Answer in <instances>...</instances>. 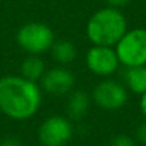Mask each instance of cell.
<instances>
[{
    "mask_svg": "<svg viewBox=\"0 0 146 146\" xmlns=\"http://www.w3.org/2000/svg\"><path fill=\"white\" fill-rule=\"evenodd\" d=\"M52 58L60 64H70L77 57V47L70 40H60L54 41L51 47Z\"/></svg>",
    "mask_w": 146,
    "mask_h": 146,
    "instance_id": "7c38bea8",
    "label": "cell"
},
{
    "mask_svg": "<svg viewBox=\"0 0 146 146\" xmlns=\"http://www.w3.org/2000/svg\"><path fill=\"white\" fill-rule=\"evenodd\" d=\"M74 135V126L68 118L61 115L48 116L37 131L41 146H65Z\"/></svg>",
    "mask_w": 146,
    "mask_h": 146,
    "instance_id": "5b68a950",
    "label": "cell"
},
{
    "mask_svg": "<svg viewBox=\"0 0 146 146\" xmlns=\"http://www.w3.org/2000/svg\"><path fill=\"white\" fill-rule=\"evenodd\" d=\"M139 108H141V111H142L143 116L146 118V92H143V94L141 95V101H139Z\"/></svg>",
    "mask_w": 146,
    "mask_h": 146,
    "instance_id": "e0dca14e",
    "label": "cell"
},
{
    "mask_svg": "<svg viewBox=\"0 0 146 146\" xmlns=\"http://www.w3.org/2000/svg\"><path fill=\"white\" fill-rule=\"evenodd\" d=\"M43 102L41 88L20 75L0 78V112L10 119L26 121L34 116Z\"/></svg>",
    "mask_w": 146,
    "mask_h": 146,
    "instance_id": "6da1fadb",
    "label": "cell"
},
{
    "mask_svg": "<svg viewBox=\"0 0 146 146\" xmlns=\"http://www.w3.org/2000/svg\"><path fill=\"white\" fill-rule=\"evenodd\" d=\"M41 81V88L54 95H64L74 90L75 75L65 67H54L44 72Z\"/></svg>",
    "mask_w": 146,
    "mask_h": 146,
    "instance_id": "ba28073f",
    "label": "cell"
},
{
    "mask_svg": "<svg viewBox=\"0 0 146 146\" xmlns=\"http://www.w3.org/2000/svg\"><path fill=\"white\" fill-rule=\"evenodd\" d=\"M123 85L126 90L136 95H142L146 92V67H125L123 71Z\"/></svg>",
    "mask_w": 146,
    "mask_h": 146,
    "instance_id": "9c48e42d",
    "label": "cell"
},
{
    "mask_svg": "<svg viewBox=\"0 0 146 146\" xmlns=\"http://www.w3.org/2000/svg\"><path fill=\"white\" fill-rule=\"evenodd\" d=\"M108 146H136V142L128 135H116Z\"/></svg>",
    "mask_w": 146,
    "mask_h": 146,
    "instance_id": "4fadbf2b",
    "label": "cell"
},
{
    "mask_svg": "<svg viewBox=\"0 0 146 146\" xmlns=\"http://www.w3.org/2000/svg\"><path fill=\"white\" fill-rule=\"evenodd\" d=\"M115 51L123 67L146 65V29L128 30L115 46Z\"/></svg>",
    "mask_w": 146,
    "mask_h": 146,
    "instance_id": "277c9868",
    "label": "cell"
},
{
    "mask_svg": "<svg viewBox=\"0 0 146 146\" xmlns=\"http://www.w3.org/2000/svg\"><path fill=\"white\" fill-rule=\"evenodd\" d=\"M131 0H106L108 6L111 7H115V9H121V7H125L126 4H129Z\"/></svg>",
    "mask_w": 146,
    "mask_h": 146,
    "instance_id": "2e32d148",
    "label": "cell"
},
{
    "mask_svg": "<svg viewBox=\"0 0 146 146\" xmlns=\"http://www.w3.org/2000/svg\"><path fill=\"white\" fill-rule=\"evenodd\" d=\"M145 3H146V0H145Z\"/></svg>",
    "mask_w": 146,
    "mask_h": 146,
    "instance_id": "ac0fdd59",
    "label": "cell"
},
{
    "mask_svg": "<svg viewBox=\"0 0 146 146\" xmlns=\"http://www.w3.org/2000/svg\"><path fill=\"white\" fill-rule=\"evenodd\" d=\"M16 40L17 44L29 54L40 55L51 50L55 41V36L50 26L40 21H31L19 29Z\"/></svg>",
    "mask_w": 146,
    "mask_h": 146,
    "instance_id": "3957f363",
    "label": "cell"
},
{
    "mask_svg": "<svg viewBox=\"0 0 146 146\" xmlns=\"http://www.w3.org/2000/svg\"><path fill=\"white\" fill-rule=\"evenodd\" d=\"M92 99L105 111H116L128 102V90L123 84L115 80H104L95 85Z\"/></svg>",
    "mask_w": 146,
    "mask_h": 146,
    "instance_id": "8992f818",
    "label": "cell"
},
{
    "mask_svg": "<svg viewBox=\"0 0 146 146\" xmlns=\"http://www.w3.org/2000/svg\"><path fill=\"white\" fill-rule=\"evenodd\" d=\"M87 67L91 72L99 77L112 75L121 65L115 47L92 46L87 52Z\"/></svg>",
    "mask_w": 146,
    "mask_h": 146,
    "instance_id": "52a82bcc",
    "label": "cell"
},
{
    "mask_svg": "<svg viewBox=\"0 0 146 146\" xmlns=\"http://www.w3.org/2000/svg\"><path fill=\"white\" fill-rule=\"evenodd\" d=\"M0 146H23V143L17 138L9 136V138H4L3 141H0Z\"/></svg>",
    "mask_w": 146,
    "mask_h": 146,
    "instance_id": "9a60e30c",
    "label": "cell"
},
{
    "mask_svg": "<svg viewBox=\"0 0 146 146\" xmlns=\"http://www.w3.org/2000/svg\"><path fill=\"white\" fill-rule=\"evenodd\" d=\"M136 141L141 145L146 146V121H143L136 129Z\"/></svg>",
    "mask_w": 146,
    "mask_h": 146,
    "instance_id": "5bb4252c",
    "label": "cell"
},
{
    "mask_svg": "<svg viewBox=\"0 0 146 146\" xmlns=\"http://www.w3.org/2000/svg\"><path fill=\"white\" fill-rule=\"evenodd\" d=\"M90 104H91V98L88 97V94L85 91H81V90L71 91L68 101H67L68 116L74 121L82 119L90 109Z\"/></svg>",
    "mask_w": 146,
    "mask_h": 146,
    "instance_id": "30bf717a",
    "label": "cell"
},
{
    "mask_svg": "<svg viewBox=\"0 0 146 146\" xmlns=\"http://www.w3.org/2000/svg\"><path fill=\"white\" fill-rule=\"evenodd\" d=\"M128 31L125 14L115 7H104L95 11L87 23V37L92 46L115 47Z\"/></svg>",
    "mask_w": 146,
    "mask_h": 146,
    "instance_id": "7a4b0ae2",
    "label": "cell"
},
{
    "mask_svg": "<svg viewBox=\"0 0 146 146\" xmlns=\"http://www.w3.org/2000/svg\"><path fill=\"white\" fill-rule=\"evenodd\" d=\"M44 72H46V64L40 55L30 54L21 62V77H24L33 82L40 81L43 78Z\"/></svg>",
    "mask_w": 146,
    "mask_h": 146,
    "instance_id": "8fae6325",
    "label": "cell"
}]
</instances>
